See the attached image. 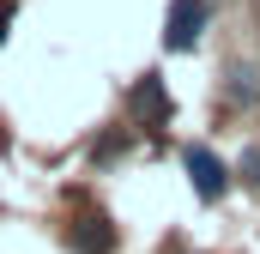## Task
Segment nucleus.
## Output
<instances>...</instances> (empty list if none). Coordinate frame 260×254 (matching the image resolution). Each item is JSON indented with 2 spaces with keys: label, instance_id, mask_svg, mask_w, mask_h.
Returning a JSON list of instances; mask_svg holds the SVG:
<instances>
[{
  "label": "nucleus",
  "instance_id": "obj_1",
  "mask_svg": "<svg viewBox=\"0 0 260 254\" xmlns=\"http://www.w3.org/2000/svg\"><path fill=\"white\" fill-rule=\"evenodd\" d=\"M206 24H212V0H170V12H164V49L170 55H194Z\"/></svg>",
  "mask_w": 260,
  "mask_h": 254
},
{
  "label": "nucleus",
  "instance_id": "obj_2",
  "mask_svg": "<svg viewBox=\"0 0 260 254\" xmlns=\"http://www.w3.org/2000/svg\"><path fill=\"white\" fill-rule=\"evenodd\" d=\"M182 170H188L194 200H206V206H218V200L230 194V170H224V157H218L212 145H188V151H182Z\"/></svg>",
  "mask_w": 260,
  "mask_h": 254
},
{
  "label": "nucleus",
  "instance_id": "obj_3",
  "mask_svg": "<svg viewBox=\"0 0 260 254\" xmlns=\"http://www.w3.org/2000/svg\"><path fill=\"white\" fill-rule=\"evenodd\" d=\"M133 115H139L145 127H164L170 115H176V103H170V85H164V73H157V67H151V73L133 85Z\"/></svg>",
  "mask_w": 260,
  "mask_h": 254
},
{
  "label": "nucleus",
  "instance_id": "obj_4",
  "mask_svg": "<svg viewBox=\"0 0 260 254\" xmlns=\"http://www.w3.org/2000/svg\"><path fill=\"white\" fill-rule=\"evenodd\" d=\"M67 242H73L79 254H115V224H109L103 212H85V218H73Z\"/></svg>",
  "mask_w": 260,
  "mask_h": 254
},
{
  "label": "nucleus",
  "instance_id": "obj_5",
  "mask_svg": "<svg viewBox=\"0 0 260 254\" xmlns=\"http://www.w3.org/2000/svg\"><path fill=\"white\" fill-rule=\"evenodd\" d=\"M224 97H230V103H242V109H254L260 103V79H254V67H224Z\"/></svg>",
  "mask_w": 260,
  "mask_h": 254
},
{
  "label": "nucleus",
  "instance_id": "obj_6",
  "mask_svg": "<svg viewBox=\"0 0 260 254\" xmlns=\"http://www.w3.org/2000/svg\"><path fill=\"white\" fill-rule=\"evenodd\" d=\"M121 151H127V133H109V139H97V145H91V164H115Z\"/></svg>",
  "mask_w": 260,
  "mask_h": 254
},
{
  "label": "nucleus",
  "instance_id": "obj_7",
  "mask_svg": "<svg viewBox=\"0 0 260 254\" xmlns=\"http://www.w3.org/2000/svg\"><path fill=\"white\" fill-rule=\"evenodd\" d=\"M242 182H248V188H260V151H254V145L242 151Z\"/></svg>",
  "mask_w": 260,
  "mask_h": 254
},
{
  "label": "nucleus",
  "instance_id": "obj_8",
  "mask_svg": "<svg viewBox=\"0 0 260 254\" xmlns=\"http://www.w3.org/2000/svg\"><path fill=\"white\" fill-rule=\"evenodd\" d=\"M12 37V6H0V43Z\"/></svg>",
  "mask_w": 260,
  "mask_h": 254
}]
</instances>
